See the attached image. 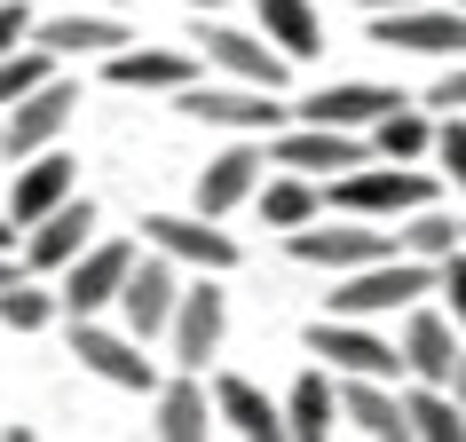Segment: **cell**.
<instances>
[{
  "label": "cell",
  "instance_id": "40",
  "mask_svg": "<svg viewBox=\"0 0 466 442\" xmlns=\"http://www.w3.org/2000/svg\"><path fill=\"white\" fill-rule=\"evenodd\" d=\"M8 237H16V221H8V214H0V253H8Z\"/></svg>",
  "mask_w": 466,
  "mask_h": 442
},
{
  "label": "cell",
  "instance_id": "20",
  "mask_svg": "<svg viewBox=\"0 0 466 442\" xmlns=\"http://www.w3.org/2000/svg\"><path fill=\"white\" fill-rule=\"evenodd\" d=\"M403 371L411 379H427V387H451V364H459V332H451V316H435V308H411V324H403Z\"/></svg>",
  "mask_w": 466,
  "mask_h": 442
},
{
  "label": "cell",
  "instance_id": "26",
  "mask_svg": "<svg viewBox=\"0 0 466 442\" xmlns=\"http://www.w3.org/2000/svg\"><path fill=\"white\" fill-rule=\"evenodd\" d=\"M253 206H261L269 229H300V221H317V182L285 166V174H269V182H253Z\"/></svg>",
  "mask_w": 466,
  "mask_h": 442
},
{
  "label": "cell",
  "instance_id": "29",
  "mask_svg": "<svg viewBox=\"0 0 466 442\" xmlns=\"http://www.w3.org/2000/svg\"><path fill=\"white\" fill-rule=\"evenodd\" d=\"M364 143H371V158H403V166H411V158H427V143H435V126H427V111H411V103H395V111H388L380 126H371Z\"/></svg>",
  "mask_w": 466,
  "mask_h": 442
},
{
  "label": "cell",
  "instance_id": "38",
  "mask_svg": "<svg viewBox=\"0 0 466 442\" xmlns=\"http://www.w3.org/2000/svg\"><path fill=\"white\" fill-rule=\"evenodd\" d=\"M348 8H371V16H380V8H411V0H348Z\"/></svg>",
  "mask_w": 466,
  "mask_h": 442
},
{
  "label": "cell",
  "instance_id": "34",
  "mask_svg": "<svg viewBox=\"0 0 466 442\" xmlns=\"http://www.w3.org/2000/svg\"><path fill=\"white\" fill-rule=\"evenodd\" d=\"M435 293L451 300V316L466 324V253H442V261H435Z\"/></svg>",
  "mask_w": 466,
  "mask_h": 442
},
{
  "label": "cell",
  "instance_id": "24",
  "mask_svg": "<svg viewBox=\"0 0 466 442\" xmlns=\"http://www.w3.org/2000/svg\"><path fill=\"white\" fill-rule=\"evenodd\" d=\"M214 418L229 427V435H246V442H277L285 435V411H277L253 379H221L214 387Z\"/></svg>",
  "mask_w": 466,
  "mask_h": 442
},
{
  "label": "cell",
  "instance_id": "2",
  "mask_svg": "<svg viewBox=\"0 0 466 442\" xmlns=\"http://www.w3.org/2000/svg\"><path fill=\"white\" fill-rule=\"evenodd\" d=\"M332 206H348V214H419V206H435V174H411L403 158H380V166H348L332 174Z\"/></svg>",
  "mask_w": 466,
  "mask_h": 442
},
{
  "label": "cell",
  "instance_id": "30",
  "mask_svg": "<svg viewBox=\"0 0 466 442\" xmlns=\"http://www.w3.org/2000/svg\"><path fill=\"white\" fill-rule=\"evenodd\" d=\"M411 229L395 237V246L411 253V261H442V253H459V221L451 214H435V206H419V214H403Z\"/></svg>",
  "mask_w": 466,
  "mask_h": 442
},
{
  "label": "cell",
  "instance_id": "5",
  "mask_svg": "<svg viewBox=\"0 0 466 442\" xmlns=\"http://www.w3.org/2000/svg\"><path fill=\"white\" fill-rule=\"evenodd\" d=\"M143 237H150V253H167L174 269H206V276L238 269V237H221L214 214H143Z\"/></svg>",
  "mask_w": 466,
  "mask_h": 442
},
{
  "label": "cell",
  "instance_id": "13",
  "mask_svg": "<svg viewBox=\"0 0 466 442\" xmlns=\"http://www.w3.org/2000/svg\"><path fill=\"white\" fill-rule=\"evenodd\" d=\"M371 143L356 135V126H293V135H277V166H293V174H348V166H364Z\"/></svg>",
  "mask_w": 466,
  "mask_h": 442
},
{
  "label": "cell",
  "instance_id": "28",
  "mask_svg": "<svg viewBox=\"0 0 466 442\" xmlns=\"http://www.w3.org/2000/svg\"><path fill=\"white\" fill-rule=\"evenodd\" d=\"M403 435H419V442H459V435H466V411L451 403V387H427V379H419V387L403 395Z\"/></svg>",
  "mask_w": 466,
  "mask_h": 442
},
{
  "label": "cell",
  "instance_id": "10",
  "mask_svg": "<svg viewBox=\"0 0 466 442\" xmlns=\"http://www.w3.org/2000/svg\"><path fill=\"white\" fill-rule=\"evenodd\" d=\"M167 332H174V364H182V371H206V364H214L221 332H229V300H221L214 276H206V285H182Z\"/></svg>",
  "mask_w": 466,
  "mask_h": 442
},
{
  "label": "cell",
  "instance_id": "35",
  "mask_svg": "<svg viewBox=\"0 0 466 442\" xmlns=\"http://www.w3.org/2000/svg\"><path fill=\"white\" fill-rule=\"evenodd\" d=\"M25 40H32V8H25V0H0V55L25 48Z\"/></svg>",
  "mask_w": 466,
  "mask_h": 442
},
{
  "label": "cell",
  "instance_id": "17",
  "mask_svg": "<svg viewBox=\"0 0 466 442\" xmlns=\"http://www.w3.org/2000/svg\"><path fill=\"white\" fill-rule=\"evenodd\" d=\"M198 79V48H111V87H135V95H174Z\"/></svg>",
  "mask_w": 466,
  "mask_h": 442
},
{
  "label": "cell",
  "instance_id": "14",
  "mask_svg": "<svg viewBox=\"0 0 466 442\" xmlns=\"http://www.w3.org/2000/svg\"><path fill=\"white\" fill-rule=\"evenodd\" d=\"M79 190V166L64 158V150H32V158H16V190H8V221L16 229H32V221L48 214V206H64V197Z\"/></svg>",
  "mask_w": 466,
  "mask_h": 442
},
{
  "label": "cell",
  "instance_id": "3",
  "mask_svg": "<svg viewBox=\"0 0 466 442\" xmlns=\"http://www.w3.org/2000/svg\"><path fill=\"white\" fill-rule=\"evenodd\" d=\"M72 111H79V87L48 72L32 95L8 103V119H0V158H32V150H48L56 135L72 126Z\"/></svg>",
  "mask_w": 466,
  "mask_h": 442
},
{
  "label": "cell",
  "instance_id": "39",
  "mask_svg": "<svg viewBox=\"0 0 466 442\" xmlns=\"http://www.w3.org/2000/svg\"><path fill=\"white\" fill-rule=\"evenodd\" d=\"M190 8H198V16H214V8H229V0H190Z\"/></svg>",
  "mask_w": 466,
  "mask_h": 442
},
{
  "label": "cell",
  "instance_id": "6",
  "mask_svg": "<svg viewBox=\"0 0 466 442\" xmlns=\"http://www.w3.org/2000/svg\"><path fill=\"white\" fill-rule=\"evenodd\" d=\"M72 364H87L96 379H111V387H127V395L158 387V364H143V340H135V332H111V324H96V316H72Z\"/></svg>",
  "mask_w": 466,
  "mask_h": 442
},
{
  "label": "cell",
  "instance_id": "12",
  "mask_svg": "<svg viewBox=\"0 0 466 442\" xmlns=\"http://www.w3.org/2000/svg\"><path fill=\"white\" fill-rule=\"evenodd\" d=\"M174 300H182V276H174V261L167 253H135V269H127V285H119V300H111V308H119L127 316V332H135V340H158V332H167V316H174Z\"/></svg>",
  "mask_w": 466,
  "mask_h": 442
},
{
  "label": "cell",
  "instance_id": "43",
  "mask_svg": "<svg viewBox=\"0 0 466 442\" xmlns=\"http://www.w3.org/2000/svg\"><path fill=\"white\" fill-rule=\"evenodd\" d=\"M451 8H466V0H451Z\"/></svg>",
  "mask_w": 466,
  "mask_h": 442
},
{
  "label": "cell",
  "instance_id": "21",
  "mask_svg": "<svg viewBox=\"0 0 466 442\" xmlns=\"http://www.w3.org/2000/svg\"><path fill=\"white\" fill-rule=\"evenodd\" d=\"M340 418L371 442H395L403 435V395L388 379H371V371H340Z\"/></svg>",
  "mask_w": 466,
  "mask_h": 442
},
{
  "label": "cell",
  "instance_id": "1",
  "mask_svg": "<svg viewBox=\"0 0 466 442\" xmlns=\"http://www.w3.org/2000/svg\"><path fill=\"white\" fill-rule=\"evenodd\" d=\"M435 293V261H411V253H388L371 269H348L340 293H332V316H388V308H411V300Z\"/></svg>",
  "mask_w": 466,
  "mask_h": 442
},
{
  "label": "cell",
  "instance_id": "42",
  "mask_svg": "<svg viewBox=\"0 0 466 442\" xmlns=\"http://www.w3.org/2000/svg\"><path fill=\"white\" fill-rule=\"evenodd\" d=\"M459 246H466V221H459Z\"/></svg>",
  "mask_w": 466,
  "mask_h": 442
},
{
  "label": "cell",
  "instance_id": "23",
  "mask_svg": "<svg viewBox=\"0 0 466 442\" xmlns=\"http://www.w3.org/2000/svg\"><path fill=\"white\" fill-rule=\"evenodd\" d=\"M158 395V411H150V435L158 442H198L206 427H214V403H206V387H198V371H182V379H167Z\"/></svg>",
  "mask_w": 466,
  "mask_h": 442
},
{
  "label": "cell",
  "instance_id": "33",
  "mask_svg": "<svg viewBox=\"0 0 466 442\" xmlns=\"http://www.w3.org/2000/svg\"><path fill=\"white\" fill-rule=\"evenodd\" d=\"M427 150H435V166H442V174H451V182L466 190V119L435 126V143H427Z\"/></svg>",
  "mask_w": 466,
  "mask_h": 442
},
{
  "label": "cell",
  "instance_id": "19",
  "mask_svg": "<svg viewBox=\"0 0 466 442\" xmlns=\"http://www.w3.org/2000/svg\"><path fill=\"white\" fill-rule=\"evenodd\" d=\"M261 174H269V150L261 143H238V150H221L214 166L198 174V214H229V206H246L253 197V182H261Z\"/></svg>",
  "mask_w": 466,
  "mask_h": 442
},
{
  "label": "cell",
  "instance_id": "16",
  "mask_svg": "<svg viewBox=\"0 0 466 442\" xmlns=\"http://www.w3.org/2000/svg\"><path fill=\"white\" fill-rule=\"evenodd\" d=\"M87 237H96V206L72 190L64 206H48V214L32 221L25 261H32V269H64V261H79V253H87Z\"/></svg>",
  "mask_w": 466,
  "mask_h": 442
},
{
  "label": "cell",
  "instance_id": "27",
  "mask_svg": "<svg viewBox=\"0 0 466 442\" xmlns=\"http://www.w3.org/2000/svg\"><path fill=\"white\" fill-rule=\"evenodd\" d=\"M32 40L48 55H87V48H127L119 16H56V25H32Z\"/></svg>",
  "mask_w": 466,
  "mask_h": 442
},
{
  "label": "cell",
  "instance_id": "9",
  "mask_svg": "<svg viewBox=\"0 0 466 442\" xmlns=\"http://www.w3.org/2000/svg\"><path fill=\"white\" fill-rule=\"evenodd\" d=\"M285 253L293 261H309V269H371V261H388V253H403L395 237H380V229H364V221H348V229H317V221H300V229H285Z\"/></svg>",
  "mask_w": 466,
  "mask_h": 442
},
{
  "label": "cell",
  "instance_id": "31",
  "mask_svg": "<svg viewBox=\"0 0 466 442\" xmlns=\"http://www.w3.org/2000/svg\"><path fill=\"white\" fill-rule=\"evenodd\" d=\"M48 72H56V55H48V48H8V55H0V111H8L16 95H32Z\"/></svg>",
  "mask_w": 466,
  "mask_h": 442
},
{
  "label": "cell",
  "instance_id": "37",
  "mask_svg": "<svg viewBox=\"0 0 466 442\" xmlns=\"http://www.w3.org/2000/svg\"><path fill=\"white\" fill-rule=\"evenodd\" d=\"M451 403H459V411H466V356H459V364H451Z\"/></svg>",
  "mask_w": 466,
  "mask_h": 442
},
{
  "label": "cell",
  "instance_id": "7",
  "mask_svg": "<svg viewBox=\"0 0 466 442\" xmlns=\"http://www.w3.org/2000/svg\"><path fill=\"white\" fill-rule=\"evenodd\" d=\"M371 40L380 48H419V55H466V8L451 0H411V8H380L371 16Z\"/></svg>",
  "mask_w": 466,
  "mask_h": 442
},
{
  "label": "cell",
  "instance_id": "22",
  "mask_svg": "<svg viewBox=\"0 0 466 442\" xmlns=\"http://www.w3.org/2000/svg\"><path fill=\"white\" fill-rule=\"evenodd\" d=\"M253 16H261V40H269L285 64H309L324 48V16L317 0H253Z\"/></svg>",
  "mask_w": 466,
  "mask_h": 442
},
{
  "label": "cell",
  "instance_id": "25",
  "mask_svg": "<svg viewBox=\"0 0 466 442\" xmlns=\"http://www.w3.org/2000/svg\"><path fill=\"white\" fill-rule=\"evenodd\" d=\"M332 418H340V387H332L324 371H300L293 395H285V435H293V442H324V435H332Z\"/></svg>",
  "mask_w": 466,
  "mask_h": 442
},
{
  "label": "cell",
  "instance_id": "36",
  "mask_svg": "<svg viewBox=\"0 0 466 442\" xmlns=\"http://www.w3.org/2000/svg\"><path fill=\"white\" fill-rule=\"evenodd\" d=\"M427 103H435V111H466V55L435 79V87H427Z\"/></svg>",
  "mask_w": 466,
  "mask_h": 442
},
{
  "label": "cell",
  "instance_id": "18",
  "mask_svg": "<svg viewBox=\"0 0 466 442\" xmlns=\"http://www.w3.org/2000/svg\"><path fill=\"white\" fill-rule=\"evenodd\" d=\"M395 87H371V79H340V87H317V95L300 103V119H317V126H356V135H371V126L395 111Z\"/></svg>",
  "mask_w": 466,
  "mask_h": 442
},
{
  "label": "cell",
  "instance_id": "11",
  "mask_svg": "<svg viewBox=\"0 0 466 442\" xmlns=\"http://www.w3.org/2000/svg\"><path fill=\"white\" fill-rule=\"evenodd\" d=\"M309 356L332 364V371H371V379H395V371H403L395 340L364 332V316H324V324H309Z\"/></svg>",
  "mask_w": 466,
  "mask_h": 442
},
{
  "label": "cell",
  "instance_id": "41",
  "mask_svg": "<svg viewBox=\"0 0 466 442\" xmlns=\"http://www.w3.org/2000/svg\"><path fill=\"white\" fill-rule=\"evenodd\" d=\"M8 276H16V269H8V253H0V285H8Z\"/></svg>",
  "mask_w": 466,
  "mask_h": 442
},
{
  "label": "cell",
  "instance_id": "4",
  "mask_svg": "<svg viewBox=\"0 0 466 442\" xmlns=\"http://www.w3.org/2000/svg\"><path fill=\"white\" fill-rule=\"evenodd\" d=\"M174 111H190V119H206V126H246V135H277V126H285L277 87H246V79H229V87L190 79V87H174Z\"/></svg>",
  "mask_w": 466,
  "mask_h": 442
},
{
  "label": "cell",
  "instance_id": "8",
  "mask_svg": "<svg viewBox=\"0 0 466 442\" xmlns=\"http://www.w3.org/2000/svg\"><path fill=\"white\" fill-rule=\"evenodd\" d=\"M127 269H135V246H119V237H87V253L79 261H64V293H56V308L64 316H103L111 300H119Z\"/></svg>",
  "mask_w": 466,
  "mask_h": 442
},
{
  "label": "cell",
  "instance_id": "15",
  "mask_svg": "<svg viewBox=\"0 0 466 442\" xmlns=\"http://www.w3.org/2000/svg\"><path fill=\"white\" fill-rule=\"evenodd\" d=\"M198 48H206V64H221L229 79H246V87H285V55L269 48V40H253V32H229V25H206L198 16Z\"/></svg>",
  "mask_w": 466,
  "mask_h": 442
},
{
  "label": "cell",
  "instance_id": "32",
  "mask_svg": "<svg viewBox=\"0 0 466 442\" xmlns=\"http://www.w3.org/2000/svg\"><path fill=\"white\" fill-rule=\"evenodd\" d=\"M48 316H56V293H40V285H16V276L0 285V324H8V332H40Z\"/></svg>",
  "mask_w": 466,
  "mask_h": 442
}]
</instances>
